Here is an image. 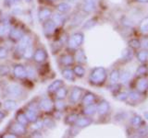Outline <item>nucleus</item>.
<instances>
[{"mask_svg": "<svg viewBox=\"0 0 148 138\" xmlns=\"http://www.w3.org/2000/svg\"><path fill=\"white\" fill-rule=\"evenodd\" d=\"M18 1H20V0H4V5L7 7H12Z\"/></svg>", "mask_w": 148, "mask_h": 138, "instance_id": "nucleus-50", "label": "nucleus"}, {"mask_svg": "<svg viewBox=\"0 0 148 138\" xmlns=\"http://www.w3.org/2000/svg\"><path fill=\"white\" fill-rule=\"evenodd\" d=\"M95 23H96V21L95 20H88L85 23L84 26H83V28H84V29H89V28H92V26H95Z\"/></svg>", "mask_w": 148, "mask_h": 138, "instance_id": "nucleus-51", "label": "nucleus"}, {"mask_svg": "<svg viewBox=\"0 0 148 138\" xmlns=\"http://www.w3.org/2000/svg\"><path fill=\"white\" fill-rule=\"evenodd\" d=\"M10 30V26L8 22H0V37H4L8 34Z\"/></svg>", "mask_w": 148, "mask_h": 138, "instance_id": "nucleus-34", "label": "nucleus"}, {"mask_svg": "<svg viewBox=\"0 0 148 138\" xmlns=\"http://www.w3.org/2000/svg\"><path fill=\"white\" fill-rule=\"evenodd\" d=\"M16 122H20L21 124H23V125H27L28 123H29V121H28V119L26 117L25 113L22 112V110H20L18 112H17L16 114Z\"/></svg>", "mask_w": 148, "mask_h": 138, "instance_id": "nucleus-30", "label": "nucleus"}, {"mask_svg": "<svg viewBox=\"0 0 148 138\" xmlns=\"http://www.w3.org/2000/svg\"><path fill=\"white\" fill-rule=\"evenodd\" d=\"M48 54L47 52L44 48H37L35 49L34 55H32V59L37 64H44L46 60H47Z\"/></svg>", "mask_w": 148, "mask_h": 138, "instance_id": "nucleus-5", "label": "nucleus"}, {"mask_svg": "<svg viewBox=\"0 0 148 138\" xmlns=\"http://www.w3.org/2000/svg\"><path fill=\"white\" fill-rule=\"evenodd\" d=\"M44 121V126H45L46 128H48V129H54L56 128V122H55V120L52 119V118H45L43 120Z\"/></svg>", "mask_w": 148, "mask_h": 138, "instance_id": "nucleus-37", "label": "nucleus"}, {"mask_svg": "<svg viewBox=\"0 0 148 138\" xmlns=\"http://www.w3.org/2000/svg\"><path fill=\"white\" fill-rule=\"evenodd\" d=\"M141 99V94L140 92L137 91H131L130 93H128V98L127 101L129 103H131V105H133L134 103H137L138 101H140Z\"/></svg>", "mask_w": 148, "mask_h": 138, "instance_id": "nucleus-17", "label": "nucleus"}, {"mask_svg": "<svg viewBox=\"0 0 148 138\" xmlns=\"http://www.w3.org/2000/svg\"><path fill=\"white\" fill-rule=\"evenodd\" d=\"M7 116V113L6 112H4L3 110H0V121L3 119H5V117Z\"/></svg>", "mask_w": 148, "mask_h": 138, "instance_id": "nucleus-55", "label": "nucleus"}, {"mask_svg": "<svg viewBox=\"0 0 148 138\" xmlns=\"http://www.w3.org/2000/svg\"><path fill=\"white\" fill-rule=\"evenodd\" d=\"M136 89L140 92L143 93L148 89V79L146 77H141L136 83Z\"/></svg>", "mask_w": 148, "mask_h": 138, "instance_id": "nucleus-16", "label": "nucleus"}, {"mask_svg": "<svg viewBox=\"0 0 148 138\" xmlns=\"http://www.w3.org/2000/svg\"><path fill=\"white\" fill-rule=\"evenodd\" d=\"M2 137L4 138H18V136L17 135H15V133H6V135H4Z\"/></svg>", "mask_w": 148, "mask_h": 138, "instance_id": "nucleus-52", "label": "nucleus"}, {"mask_svg": "<svg viewBox=\"0 0 148 138\" xmlns=\"http://www.w3.org/2000/svg\"><path fill=\"white\" fill-rule=\"evenodd\" d=\"M109 110H110V105L105 99L101 100L98 103V105L96 106V112L99 115H101V116H104V115L108 114L109 112Z\"/></svg>", "mask_w": 148, "mask_h": 138, "instance_id": "nucleus-12", "label": "nucleus"}, {"mask_svg": "<svg viewBox=\"0 0 148 138\" xmlns=\"http://www.w3.org/2000/svg\"><path fill=\"white\" fill-rule=\"evenodd\" d=\"M6 94L9 97H12V98H16V99H20L24 95V90H23L22 87L18 85V84H9L6 89Z\"/></svg>", "mask_w": 148, "mask_h": 138, "instance_id": "nucleus-3", "label": "nucleus"}, {"mask_svg": "<svg viewBox=\"0 0 148 138\" xmlns=\"http://www.w3.org/2000/svg\"><path fill=\"white\" fill-rule=\"evenodd\" d=\"M54 23L56 25H57V27H60V26H62L64 25V23H65V17H64V14L62 13H56V14H52V18H51Z\"/></svg>", "mask_w": 148, "mask_h": 138, "instance_id": "nucleus-23", "label": "nucleus"}, {"mask_svg": "<svg viewBox=\"0 0 148 138\" xmlns=\"http://www.w3.org/2000/svg\"><path fill=\"white\" fill-rule=\"evenodd\" d=\"M79 118V115L76 114V113H71L67 115L66 117H65V123L67 124V125H74V123L76 122V121Z\"/></svg>", "mask_w": 148, "mask_h": 138, "instance_id": "nucleus-32", "label": "nucleus"}, {"mask_svg": "<svg viewBox=\"0 0 148 138\" xmlns=\"http://www.w3.org/2000/svg\"><path fill=\"white\" fill-rule=\"evenodd\" d=\"M74 59H75V61L78 62L80 64H85L87 62V58L84 53V51L82 49H77L76 53L74 55Z\"/></svg>", "mask_w": 148, "mask_h": 138, "instance_id": "nucleus-19", "label": "nucleus"}, {"mask_svg": "<svg viewBox=\"0 0 148 138\" xmlns=\"http://www.w3.org/2000/svg\"><path fill=\"white\" fill-rule=\"evenodd\" d=\"M84 3H95L96 0H83Z\"/></svg>", "mask_w": 148, "mask_h": 138, "instance_id": "nucleus-56", "label": "nucleus"}, {"mask_svg": "<svg viewBox=\"0 0 148 138\" xmlns=\"http://www.w3.org/2000/svg\"><path fill=\"white\" fill-rule=\"evenodd\" d=\"M56 29H57V25L55 24L54 21L51 20V18L43 22V30H44L45 35L51 36L55 33Z\"/></svg>", "mask_w": 148, "mask_h": 138, "instance_id": "nucleus-9", "label": "nucleus"}, {"mask_svg": "<svg viewBox=\"0 0 148 138\" xmlns=\"http://www.w3.org/2000/svg\"><path fill=\"white\" fill-rule=\"evenodd\" d=\"M141 47H143V49H147L148 48V40H143L141 41Z\"/></svg>", "mask_w": 148, "mask_h": 138, "instance_id": "nucleus-53", "label": "nucleus"}, {"mask_svg": "<svg viewBox=\"0 0 148 138\" xmlns=\"http://www.w3.org/2000/svg\"><path fill=\"white\" fill-rule=\"evenodd\" d=\"M121 58H122L123 61H125V62H130V61H132V58H133V53H132V48H125V49L122 51Z\"/></svg>", "mask_w": 148, "mask_h": 138, "instance_id": "nucleus-26", "label": "nucleus"}, {"mask_svg": "<svg viewBox=\"0 0 148 138\" xmlns=\"http://www.w3.org/2000/svg\"><path fill=\"white\" fill-rule=\"evenodd\" d=\"M30 43H32V38L29 35L26 34L18 41V43L16 46V50H15V53L18 57H22L23 52H24V50Z\"/></svg>", "mask_w": 148, "mask_h": 138, "instance_id": "nucleus-4", "label": "nucleus"}, {"mask_svg": "<svg viewBox=\"0 0 148 138\" xmlns=\"http://www.w3.org/2000/svg\"><path fill=\"white\" fill-rule=\"evenodd\" d=\"M92 123V119L90 118V116H85V117H79L76 122L74 123L76 128H85L87 126L91 125Z\"/></svg>", "mask_w": 148, "mask_h": 138, "instance_id": "nucleus-13", "label": "nucleus"}, {"mask_svg": "<svg viewBox=\"0 0 148 138\" xmlns=\"http://www.w3.org/2000/svg\"><path fill=\"white\" fill-rule=\"evenodd\" d=\"M25 115H26V117L28 119V121H29V122H36L37 120H38V114H37V112L34 110H32V109H29V108H27L25 110V112H24Z\"/></svg>", "mask_w": 148, "mask_h": 138, "instance_id": "nucleus-21", "label": "nucleus"}, {"mask_svg": "<svg viewBox=\"0 0 148 138\" xmlns=\"http://www.w3.org/2000/svg\"><path fill=\"white\" fill-rule=\"evenodd\" d=\"M95 9V3H84L82 10L86 13H91Z\"/></svg>", "mask_w": 148, "mask_h": 138, "instance_id": "nucleus-41", "label": "nucleus"}, {"mask_svg": "<svg viewBox=\"0 0 148 138\" xmlns=\"http://www.w3.org/2000/svg\"><path fill=\"white\" fill-rule=\"evenodd\" d=\"M140 30L143 33H148V17L143 18L140 23Z\"/></svg>", "mask_w": 148, "mask_h": 138, "instance_id": "nucleus-38", "label": "nucleus"}, {"mask_svg": "<svg viewBox=\"0 0 148 138\" xmlns=\"http://www.w3.org/2000/svg\"><path fill=\"white\" fill-rule=\"evenodd\" d=\"M128 98V93L127 92H120V93H119L117 95V99L119 100H121V101H126Z\"/></svg>", "mask_w": 148, "mask_h": 138, "instance_id": "nucleus-49", "label": "nucleus"}, {"mask_svg": "<svg viewBox=\"0 0 148 138\" xmlns=\"http://www.w3.org/2000/svg\"><path fill=\"white\" fill-rule=\"evenodd\" d=\"M137 1L140 2V3H147L148 0H137Z\"/></svg>", "mask_w": 148, "mask_h": 138, "instance_id": "nucleus-57", "label": "nucleus"}, {"mask_svg": "<svg viewBox=\"0 0 148 138\" xmlns=\"http://www.w3.org/2000/svg\"><path fill=\"white\" fill-rule=\"evenodd\" d=\"M3 107L6 110H15L18 108V103L16 100H14L12 99H6L3 102Z\"/></svg>", "mask_w": 148, "mask_h": 138, "instance_id": "nucleus-22", "label": "nucleus"}, {"mask_svg": "<svg viewBox=\"0 0 148 138\" xmlns=\"http://www.w3.org/2000/svg\"><path fill=\"white\" fill-rule=\"evenodd\" d=\"M82 87H74L73 89H71V93H69V101L71 103L75 104L77 103L79 100L81 99L82 98Z\"/></svg>", "mask_w": 148, "mask_h": 138, "instance_id": "nucleus-11", "label": "nucleus"}, {"mask_svg": "<svg viewBox=\"0 0 148 138\" xmlns=\"http://www.w3.org/2000/svg\"><path fill=\"white\" fill-rule=\"evenodd\" d=\"M38 107H39V110H43V112H52V110L54 109L55 103H54V101L49 98H43V99H41L38 102Z\"/></svg>", "mask_w": 148, "mask_h": 138, "instance_id": "nucleus-6", "label": "nucleus"}, {"mask_svg": "<svg viewBox=\"0 0 148 138\" xmlns=\"http://www.w3.org/2000/svg\"><path fill=\"white\" fill-rule=\"evenodd\" d=\"M62 86H64V82L61 79H57L54 80L51 84L47 87V91L48 93H55L59 87H61Z\"/></svg>", "mask_w": 148, "mask_h": 138, "instance_id": "nucleus-18", "label": "nucleus"}, {"mask_svg": "<svg viewBox=\"0 0 148 138\" xmlns=\"http://www.w3.org/2000/svg\"><path fill=\"white\" fill-rule=\"evenodd\" d=\"M61 74L65 79H67L69 81H74L75 80V75H74V72L72 69L71 68H64L62 69Z\"/></svg>", "mask_w": 148, "mask_h": 138, "instance_id": "nucleus-24", "label": "nucleus"}, {"mask_svg": "<svg viewBox=\"0 0 148 138\" xmlns=\"http://www.w3.org/2000/svg\"><path fill=\"white\" fill-rule=\"evenodd\" d=\"M82 112L85 116H92V115L95 114V112H96V106L94 103L86 105Z\"/></svg>", "mask_w": 148, "mask_h": 138, "instance_id": "nucleus-28", "label": "nucleus"}, {"mask_svg": "<svg viewBox=\"0 0 148 138\" xmlns=\"http://www.w3.org/2000/svg\"><path fill=\"white\" fill-rule=\"evenodd\" d=\"M10 132L15 133V135H17L18 137H20L21 135H26L27 133V129H26V126L23 125V124L18 122H15L11 123L10 125Z\"/></svg>", "mask_w": 148, "mask_h": 138, "instance_id": "nucleus-10", "label": "nucleus"}, {"mask_svg": "<svg viewBox=\"0 0 148 138\" xmlns=\"http://www.w3.org/2000/svg\"><path fill=\"white\" fill-rule=\"evenodd\" d=\"M8 55V51L6 47L0 46V59H5L7 58Z\"/></svg>", "mask_w": 148, "mask_h": 138, "instance_id": "nucleus-47", "label": "nucleus"}, {"mask_svg": "<svg viewBox=\"0 0 148 138\" xmlns=\"http://www.w3.org/2000/svg\"><path fill=\"white\" fill-rule=\"evenodd\" d=\"M95 99H96V97L94 93H92V92H87V93L82 97V105L86 106V105L95 103Z\"/></svg>", "mask_w": 148, "mask_h": 138, "instance_id": "nucleus-20", "label": "nucleus"}, {"mask_svg": "<svg viewBox=\"0 0 148 138\" xmlns=\"http://www.w3.org/2000/svg\"><path fill=\"white\" fill-rule=\"evenodd\" d=\"M138 136L140 137H145L148 135V127L146 125H143V126H139L138 130H137Z\"/></svg>", "mask_w": 148, "mask_h": 138, "instance_id": "nucleus-42", "label": "nucleus"}, {"mask_svg": "<svg viewBox=\"0 0 148 138\" xmlns=\"http://www.w3.org/2000/svg\"><path fill=\"white\" fill-rule=\"evenodd\" d=\"M59 61L63 66H71V64H73L74 62H75V59H74V56L72 54L66 53V54L61 55Z\"/></svg>", "mask_w": 148, "mask_h": 138, "instance_id": "nucleus-14", "label": "nucleus"}, {"mask_svg": "<svg viewBox=\"0 0 148 138\" xmlns=\"http://www.w3.org/2000/svg\"><path fill=\"white\" fill-rule=\"evenodd\" d=\"M108 77V73L104 67H95L90 73L89 81L94 86L103 85Z\"/></svg>", "mask_w": 148, "mask_h": 138, "instance_id": "nucleus-1", "label": "nucleus"}, {"mask_svg": "<svg viewBox=\"0 0 148 138\" xmlns=\"http://www.w3.org/2000/svg\"><path fill=\"white\" fill-rule=\"evenodd\" d=\"M84 41V35L82 32H75L67 41L68 47L71 50H77Z\"/></svg>", "mask_w": 148, "mask_h": 138, "instance_id": "nucleus-2", "label": "nucleus"}, {"mask_svg": "<svg viewBox=\"0 0 148 138\" xmlns=\"http://www.w3.org/2000/svg\"><path fill=\"white\" fill-rule=\"evenodd\" d=\"M148 72V69L146 67V66H145V64H142V66H140L137 70L135 72V76H145L146 74Z\"/></svg>", "mask_w": 148, "mask_h": 138, "instance_id": "nucleus-39", "label": "nucleus"}, {"mask_svg": "<svg viewBox=\"0 0 148 138\" xmlns=\"http://www.w3.org/2000/svg\"><path fill=\"white\" fill-rule=\"evenodd\" d=\"M24 35H25L24 30H22V29L20 27H12L10 28L8 32L9 39L13 41H18Z\"/></svg>", "mask_w": 148, "mask_h": 138, "instance_id": "nucleus-7", "label": "nucleus"}, {"mask_svg": "<svg viewBox=\"0 0 148 138\" xmlns=\"http://www.w3.org/2000/svg\"><path fill=\"white\" fill-rule=\"evenodd\" d=\"M55 107L58 110H62L66 108V103H65L64 99H57L55 103Z\"/></svg>", "mask_w": 148, "mask_h": 138, "instance_id": "nucleus-46", "label": "nucleus"}, {"mask_svg": "<svg viewBox=\"0 0 148 138\" xmlns=\"http://www.w3.org/2000/svg\"><path fill=\"white\" fill-rule=\"evenodd\" d=\"M26 74H27V77L30 78V79H34L36 76V72L34 67H32L31 66H26Z\"/></svg>", "mask_w": 148, "mask_h": 138, "instance_id": "nucleus-43", "label": "nucleus"}, {"mask_svg": "<svg viewBox=\"0 0 148 138\" xmlns=\"http://www.w3.org/2000/svg\"><path fill=\"white\" fill-rule=\"evenodd\" d=\"M131 122H132V125L139 127L143 123V118L141 116H139V115H134L131 120Z\"/></svg>", "mask_w": 148, "mask_h": 138, "instance_id": "nucleus-40", "label": "nucleus"}, {"mask_svg": "<svg viewBox=\"0 0 148 138\" xmlns=\"http://www.w3.org/2000/svg\"><path fill=\"white\" fill-rule=\"evenodd\" d=\"M44 127V121L43 120H37L36 122H32V129L34 131H39L40 129H42Z\"/></svg>", "mask_w": 148, "mask_h": 138, "instance_id": "nucleus-44", "label": "nucleus"}, {"mask_svg": "<svg viewBox=\"0 0 148 138\" xmlns=\"http://www.w3.org/2000/svg\"><path fill=\"white\" fill-rule=\"evenodd\" d=\"M50 1H56V0H50Z\"/></svg>", "mask_w": 148, "mask_h": 138, "instance_id": "nucleus-59", "label": "nucleus"}, {"mask_svg": "<svg viewBox=\"0 0 148 138\" xmlns=\"http://www.w3.org/2000/svg\"><path fill=\"white\" fill-rule=\"evenodd\" d=\"M136 57H137L139 62L145 63L147 61V59H148V52L145 49H143V50H142V51H140V52L137 53Z\"/></svg>", "mask_w": 148, "mask_h": 138, "instance_id": "nucleus-35", "label": "nucleus"}, {"mask_svg": "<svg viewBox=\"0 0 148 138\" xmlns=\"http://www.w3.org/2000/svg\"><path fill=\"white\" fill-rule=\"evenodd\" d=\"M129 46H130V48H132V49H139L141 47V41L135 39L131 40L129 41Z\"/></svg>", "mask_w": 148, "mask_h": 138, "instance_id": "nucleus-45", "label": "nucleus"}, {"mask_svg": "<svg viewBox=\"0 0 148 138\" xmlns=\"http://www.w3.org/2000/svg\"><path fill=\"white\" fill-rule=\"evenodd\" d=\"M23 11H22V9L21 7H16V8H14V10H13V13L14 14H17V15H18V14H21Z\"/></svg>", "mask_w": 148, "mask_h": 138, "instance_id": "nucleus-54", "label": "nucleus"}, {"mask_svg": "<svg viewBox=\"0 0 148 138\" xmlns=\"http://www.w3.org/2000/svg\"><path fill=\"white\" fill-rule=\"evenodd\" d=\"M8 73H9V68L8 66H5V64L0 66V76H7Z\"/></svg>", "mask_w": 148, "mask_h": 138, "instance_id": "nucleus-48", "label": "nucleus"}, {"mask_svg": "<svg viewBox=\"0 0 148 138\" xmlns=\"http://www.w3.org/2000/svg\"><path fill=\"white\" fill-rule=\"evenodd\" d=\"M130 78H131V72L128 70H123L121 73H119V80L121 81L123 84L127 83Z\"/></svg>", "mask_w": 148, "mask_h": 138, "instance_id": "nucleus-36", "label": "nucleus"}, {"mask_svg": "<svg viewBox=\"0 0 148 138\" xmlns=\"http://www.w3.org/2000/svg\"><path fill=\"white\" fill-rule=\"evenodd\" d=\"M0 107H1V102H0Z\"/></svg>", "mask_w": 148, "mask_h": 138, "instance_id": "nucleus-60", "label": "nucleus"}, {"mask_svg": "<svg viewBox=\"0 0 148 138\" xmlns=\"http://www.w3.org/2000/svg\"><path fill=\"white\" fill-rule=\"evenodd\" d=\"M119 80V71L118 69H114V70L111 71L110 75H109V81L111 85H115L118 84V82Z\"/></svg>", "mask_w": 148, "mask_h": 138, "instance_id": "nucleus-29", "label": "nucleus"}, {"mask_svg": "<svg viewBox=\"0 0 148 138\" xmlns=\"http://www.w3.org/2000/svg\"><path fill=\"white\" fill-rule=\"evenodd\" d=\"M72 70L74 72V75H75V76L83 77L85 75V69L82 66V64H78V66H74V68L72 69Z\"/></svg>", "mask_w": 148, "mask_h": 138, "instance_id": "nucleus-33", "label": "nucleus"}, {"mask_svg": "<svg viewBox=\"0 0 148 138\" xmlns=\"http://www.w3.org/2000/svg\"><path fill=\"white\" fill-rule=\"evenodd\" d=\"M25 1H26V2H28V3H30V2L32 1V0H25Z\"/></svg>", "mask_w": 148, "mask_h": 138, "instance_id": "nucleus-58", "label": "nucleus"}, {"mask_svg": "<svg viewBox=\"0 0 148 138\" xmlns=\"http://www.w3.org/2000/svg\"><path fill=\"white\" fill-rule=\"evenodd\" d=\"M34 45H32V43H30L27 46L26 49L24 50V52L22 53V57L25 60H29L31 58H32V55H34Z\"/></svg>", "mask_w": 148, "mask_h": 138, "instance_id": "nucleus-27", "label": "nucleus"}, {"mask_svg": "<svg viewBox=\"0 0 148 138\" xmlns=\"http://www.w3.org/2000/svg\"><path fill=\"white\" fill-rule=\"evenodd\" d=\"M71 6L67 2H62V3H59L58 6H57V9L59 13H62V14H66L68 13L69 10H71Z\"/></svg>", "mask_w": 148, "mask_h": 138, "instance_id": "nucleus-31", "label": "nucleus"}, {"mask_svg": "<svg viewBox=\"0 0 148 138\" xmlns=\"http://www.w3.org/2000/svg\"><path fill=\"white\" fill-rule=\"evenodd\" d=\"M51 16H52V11H51V9H49L47 7H43L38 11L39 20L42 22L49 20V18H51Z\"/></svg>", "mask_w": 148, "mask_h": 138, "instance_id": "nucleus-15", "label": "nucleus"}, {"mask_svg": "<svg viewBox=\"0 0 148 138\" xmlns=\"http://www.w3.org/2000/svg\"><path fill=\"white\" fill-rule=\"evenodd\" d=\"M13 75L18 79H24L27 77L26 66L21 64H17L13 67Z\"/></svg>", "mask_w": 148, "mask_h": 138, "instance_id": "nucleus-8", "label": "nucleus"}, {"mask_svg": "<svg viewBox=\"0 0 148 138\" xmlns=\"http://www.w3.org/2000/svg\"><path fill=\"white\" fill-rule=\"evenodd\" d=\"M55 96L57 99H65L68 96V89L66 87L62 86L55 92Z\"/></svg>", "mask_w": 148, "mask_h": 138, "instance_id": "nucleus-25", "label": "nucleus"}]
</instances>
